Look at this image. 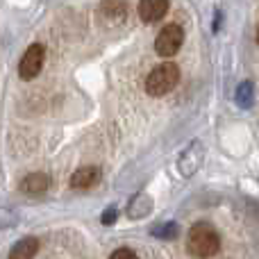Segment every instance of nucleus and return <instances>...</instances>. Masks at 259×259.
<instances>
[{
	"label": "nucleus",
	"mask_w": 259,
	"mask_h": 259,
	"mask_svg": "<svg viewBox=\"0 0 259 259\" xmlns=\"http://www.w3.org/2000/svg\"><path fill=\"white\" fill-rule=\"evenodd\" d=\"M182 44H184V30L180 25H175V23H170V25H166L164 30L157 34L155 50L161 57H173V55H178V50L182 48Z\"/></svg>",
	"instance_id": "obj_4"
},
{
	"label": "nucleus",
	"mask_w": 259,
	"mask_h": 259,
	"mask_svg": "<svg viewBox=\"0 0 259 259\" xmlns=\"http://www.w3.org/2000/svg\"><path fill=\"white\" fill-rule=\"evenodd\" d=\"M39 252V239L25 237L21 241H16L9 250V259H34Z\"/></svg>",
	"instance_id": "obj_8"
},
{
	"label": "nucleus",
	"mask_w": 259,
	"mask_h": 259,
	"mask_svg": "<svg viewBox=\"0 0 259 259\" xmlns=\"http://www.w3.org/2000/svg\"><path fill=\"white\" fill-rule=\"evenodd\" d=\"M187 250L196 259H209L221 250V237L211 223H196L189 230Z\"/></svg>",
	"instance_id": "obj_1"
},
{
	"label": "nucleus",
	"mask_w": 259,
	"mask_h": 259,
	"mask_svg": "<svg viewBox=\"0 0 259 259\" xmlns=\"http://www.w3.org/2000/svg\"><path fill=\"white\" fill-rule=\"evenodd\" d=\"M109 259H139L137 252L132 250V248H118V250H114Z\"/></svg>",
	"instance_id": "obj_10"
},
{
	"label": "nucleus",
	"mask_w": 259,
	"mask_h": 259,
	"mask_svg": "<svg viewBox=\"0 0 259 259\" xmlns=\"http://www.w3.org/2000/svg\"><path fill=\"white\" fill-rule=\"evenodd\" d=\"M48 187H50V175L46 173H30L18 184V189L23 193H27V196H39V193L48 191Z\"/></svg>",
	"instance_id": "obj_7"
},
{
	"label": "nucleus",
	"mask_w": 259,
	"mask_h": 259,
	"mask_svg": "<svg viewBox=\"0 0 259 259\" xmlns=\"http://www.w3.org/2000/svg\"><path fill=\"white\" fill-rule=\"evenodd\" d=\"M168 0H141L139 3V16L146 23H157L168 12Z\"/></svg>",
	"instance_id": "obj_5"
},
{
	"label": "nucleus",
	"mask_w": 259,
	"mask_h": 259,
	"mask_svg": "<svg viewBox=\"0 0 259 259\" xmlns=\"http://www.w3.org/2000/svg\"><path fill=\"white\" fill-rule=\"evenodd\" d=\"M180 82V66L173 62H164L157 68H152L146 77V91L148 96H166L168 91L175 89Z\"/></svg>",
	"instance_id": "obj_2"
},
{
	"label": "nucleus",
	"mask_w": 259,
	"mask_h": 259,
	"mask_svg": "<svg viewBox=\"0 0 259 259\" xmlns=\"http://www.w3.org/2000/svg\"><path fill=\"white\" fill-rule=\"evenodd\" d=\"M257 44H259V25H257Z\"/></svg>",
	"instance_id": "obj_12"
},
{
	"label": "nucleus",
	"mask_w": 259,
	"mask_h": 259,
	"mask_svg": "<svg viewBox=\"0 0 259 259\" xmlns=\"http://www.w3.org/2000/svg\"><path fill=\"white\" fill-rule=\"evenodd\" d=\"M98 180H100V170L96 168V166H82V168H77L75 173H73L71 187L77 189V191H84V189L96 187Z\"/></svg>",
	"instance_id": "obj_6"
},
{
	"label": "nucleus",
	"mask_w": 259,
	"mask_h": 259,
	"mask_svg": "<svg viewBox=\"0 0 259 259\" xmlns=\"http://www.w3.org/2000/svg\"><path fill=\"white\" fill-rule=\"evenodd\" d=\"M125 0H105L103 3V12L109 14V16H125Z\"/></svg>",
	"instance_id": "obj_9"
},
{
	"label": "nucleus",
	"mask_w": 259,
	"mask_h": 259,
	"mask_svg": "<svg viewBox=\"0 0 259 259\" xmlns=\"http://www.w3.org/2000/svg\"><path fill=\"white\" fill-rule=\"evenodd\" d=\"M114 219H116V209H107V214H105L100 221H103L105 225H109V223H114Z\"/></svg>",
	"instance_id": "obj_11"
},
{
	"label": "nucleus",
	"mask_w": 259,
	"mask_h": 259,
	"mask_svg": "<svg viewBox=\"0 0 259 259\" xmlns=\"http://www.w3.org/2000/svg\"><path fill=\"white\" fill-rule=\"evenodd\" d=\"M44 62H46V48L41 44H32L23 53L21 62H18V75H21V80H25V82L34 80L41 73V68H44Z\"/></svg>",
	"instance_id": "obj_3"
}]
</instances>
